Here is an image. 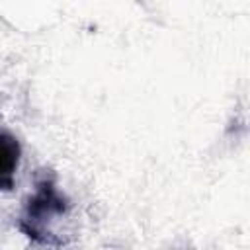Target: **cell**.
<instances>
[{"label":"cell","instance_id":"6da1fadb","mask_svg":"<svg viewBox=\"0 0 250 250\" xmlns=\"http://www.w3.org/2000/svg\"><path fill=\"white\" fill-rule=\"evenodd\" d=\"M68 211V201L59 193L55 186L53 176H43L35 184V193L27 199L23 213L20 217V230L39 242V244H55L59 246V240H55L53 230L49 229L51 221L55 217H62Z\"/></svg>","mask_w":250,"mask_h":250},{"label":"cell","instance_id":"7a4b0ae2","mask_svg":"<svg viewBox=\"0 0 250 250\" xmlns=\"http://www.w3.org/2000/svg\"><path fill=\"white\" fill-rule=\"evenodd\" d=\"M20 158H21L20 141L8 131H0V191H10L14 188Z\"/></svg>","mask_w":250,"mask_h":250}]
</instances>
